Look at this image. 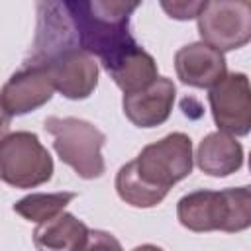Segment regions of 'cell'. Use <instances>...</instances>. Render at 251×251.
I'll return each instance as SVG.
<instances>
[{"instance_id":"3","label":"cell","mask_w":251,"mask_h":251,"mask_svg":"<svg viewBox=\"0 0 251 251\" xmlns=\"http://www.w3.org/2000/svg\"><path fill=\"white\" fill-rule=\"evenodd\" d=\"M178 222L190 231H243L251 226L249 186L224 190H194L176 204Z\"/></svg>"},{"instance_id":"5","label":"cell","mask_w":251,"mask_h":251,"mask_svg":"<svg viewBox=\"0 0 251 251\" xmlns=\"http://www.w3.org/2000/svg\"><path fill=\"white\" fill-rule=\"evenodd\" d=\"M53 176V159L31 131L0 137V180L14 188H33Z\"/></svg>"},{"instance_id":"6","label":"cell","mask_w":251,"mask_h":251,"mask_svg":"<svg viewBox=\"0 0 251 251\" xmlns=\"http://www.w3.org/2000/svg\"><path fill=\"white\" fill-rule=\"evenodd\" d=\"M202 43L220 53L239 49L251 39V2L247 0H206L198 14Z\"/></svg>"},{"instance_id":"8","label":"cell","mask_w":251,"mask_h":251,"mask_svg":"<svg viewBox=\"0 0 251 251\" xmlns=\"http://www.w3.org/2000/svg\"><path fill=\"white\" fill-rule=\"evenodd\" d=\"M208 102L220 131L247 135L251 129V90L243 73H229L210 88Z\"/></svg>"},{"instance_id":"12","label":"cell","mask_w":251,"mask_h":251,"mask_svg":"<svg viewBox=\"0 0 251 251\" xmlns=\"http://www.w3.org/2000/svg\"><path fill=\"white\" fill-rule=\"evenodd\" d=\"M196 165L210 176H227L241 169L243 147L233 135L220 129L212 131L198 145Z\"/></svg>"},{"instance_id":"14","label":"cell","mask_w":251,"mask_h":251,"mask_svg":"<svg viewBox=\"0 0 251 251\" xmlns=\"http://www.w3.org/2000/svg\"><path fill=\"white\" fill-rule=\"evenodd\" d=\"M88 235L84 222L69 212L37 224L33 231V245L37 251H78Z\"/></svg>"},{"instance_id":"11","label":"cell","mask_w":251,"mask_h":251,"mask_svg":"<svg viewBox=\"0 0 251 251\" xmlns=\"http://www.w3.org/2000/svg\"><path fill=\"white\" fill-rule=\"evenodd\" d=\"M175 69L180 82L196 88H212L227 75L224 53L196 41L175 53Z\"/></svg>"},{"instance_id":"9","label":"cell","mask_w":251,"mask_h":251,"mask_svg":"<svg viewBox=\"0 0 251 251\" xmlns=\"http://www.w3.org/2000/svg\"><path fill=\"white\" fill-rule=\"evenodd\" d=\"M53 82L41 65H24L0 90V102L10 116L33 112L53 98Z\"/></svg>"},{"instance_id":"2","label":"cell","mask_w":251,"mask_h":251,"mask_svg":"<svg viewBox=\"0 0 251 251\" xmlns=\"http://www.w3.org/2000/svg\"><path fill=\"white\" fill-rule=\"evenodd\" d=\"M76 43L82 51L96 55L104 69L122 53L137 45L129 31V18L139 2L124 0H78L65 2Z\"/></svg>"},{"instance_id":"1","label":"cell","mask_w":251,"mask_h":251,"mask_svg":"<svg viewBox=\"0 0 251 251\" xmlns=\"http://www.w3.org/2000/svg\"><path fill=\"white\" fill-rule=\"evenodd\" d=\"M192 141L182 131H173L149 143L141 153L120 167L116 175L118 196L135 208H153L173 184L192 173Z\"/></svg>"},{"instance_id":"15","label":"cell","mask_w":251,"mask_h":251,"mask_svg":"<svg viewBox=\"0 0 251 251\" xmlns=\"http://www.w3.org/2000/svg\"><path fill=\"white\" fill-rule=\"evenodd\" d=\"M75 192H33L20 198L12 208L27 222H47L61 214L71 200H75Z\"/></svg>"},{"instance_id":"13","label":"cell","mask_w":251,"mask_h":251,"mask_svg":"<svg viewBox=\"0 0 251 251\" xmlns=\"http://www.w3.org/2000/svg\"><path fill=\"white\" fill-rule=\"evenodd\" d=\"M112 80L124 90V94L139 92L153 84L159 76L155 59L139 45H133L126 53H122L114 63L106 67Z\"/></svg>"},{"instance_id":"16","label":"cell","mask_w":251,"mask_h":251,"mask_svg":"<svg viewBox=\"0 0 251 251\" xmlns=\"http://www.w3.org/2000/svg\"><path fill=\"white\" fill-rule=\"evenodd\" d=\"M206 6V0H173V2H167L163 0L161 2V8L175 20H192V18H198V14L204 10Z\"/></svg>"},{"instance_id":"18","label":"cell","mask_w":251,"mask_h":251,"mask_svg":"<svg viewBox=\"0 0 251 251\" xmlns=\"http://www.w3.org/2000/svg\"><path fill=\"white\" fill-rule=\"evenodd\" d=\"M10 122H12V116L8 114V110L4 108V104L0 102V137L6 135V131L10 127Z\"/></svg>"},{"instance_id":"4","label":"cell","mask_w":251,"mask_h":251,"mask_svg":"<svg viewBox=\"0 0 251 251\" xmlns=\"http://www.w3.org/2000/svg\"><path fill=\"white\" fill-rule=\"evenodd\" d=\"M47 133L53 135V147L59 159L69 165L80 178H98L104 175L102 145L106 135L90 122L80 118L49 116L43 122Z\"/></svg>"},{"instance_id":"10","label":"cell","mask_w":251,"mask_h":251,"mask_svg":"<svg viewBox=\"0 0 251 251\" xmlns=\"http://www.w3.org/2000/svg\"><path fill=\"white\" fill-rule=\"evenodd\" d=\"M175 82L167 76H157L153 84L139 92L124 94L122 108L126 118L137 127H157L171 116L175 104Z\"/></svg>"},{"instance_id":"7","label":"cell","mask_w":251,"mask_h":251,"mask_svg":"<svg viewBox=\"0 0 251 251\" xmlns=\"http://www.w3.org/2000/svg\"><path fill=\"white\" fill-rule=\"evenodd\" d=\"M35 65H41L47 71L53 88L71 100L88 98L98 84V63L78 45L59 49Z\"/></svg>"},{"instance_id":"17","label":"cell","mask_w":251,"mask_h":251,"mask_svg":"<svg viewBox=\"0 0 251 251\" xmlns=\"http://www.w3.org/2000/svg\"><path fill=\"white\" fill-rule=\"evenodd\" d=\"M78 251H124L120 241L102 229H88V235Z\"/></svg>"},{"instance_id":"19","label":"cell","mask_w":251,"mask_h":251,"mask_svg":"<svg viewBox=\"0 0 251 251\" xmlns=\"http://www.w3.org/2000/svg\"><path fill=\"white\" fill-rule=\"evenodd\" d=\"M131 251H163L159 245H151V243H145V245H137L133 247Z\"/></svg>"}]
</instances>
